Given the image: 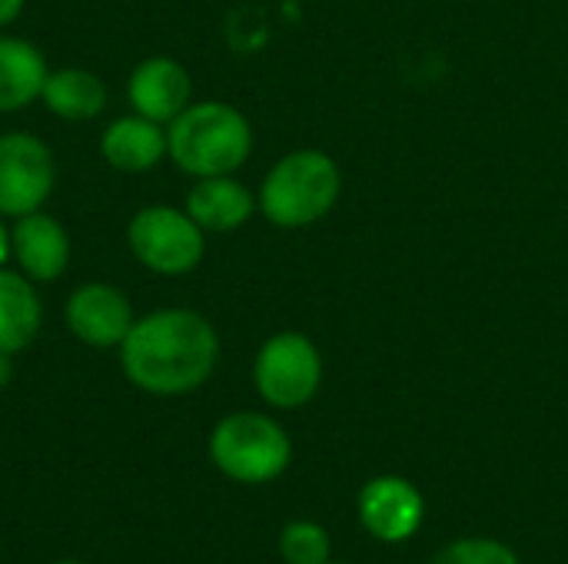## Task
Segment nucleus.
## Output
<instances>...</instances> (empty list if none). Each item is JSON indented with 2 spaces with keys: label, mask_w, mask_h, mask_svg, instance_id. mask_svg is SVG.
<instances>
[{
  "label": "nucleus",
  "mask_w": 568,
  "mask_h": 564,
  "mask_svg": "<svg viewBox=\"0 0 568 564\" xmlns=\"http://www.w3.org/2000/svg\"><path fill=\"white\" fill-rule=\"evenodd\" d=\"M57 166L50 146L23 130L0 136V216H27L43 209L53 193Z\"/></svg>",
  "instance_id": "obj_7"
},
{
  "label": "nucleus",
  "mask_w": 568,
  "mask_h": 564,
  "mask_svg": "<svg viewBox=\"0 0 568 564\" xmlns=\"http://www.w3.org/2000/svg\"><path fill=\"white\" fill-rule=\"evenodd\" d=\"M27 0H0V27H10L20 13H23Z\"/></svg>",
  "instance_id": "obj_19"
},
{
  "label": "nucleus",
  "mask_w": 568,
  "mask_h": 564,
  "mask_svg": "<svg viewBox=\"0 0 568 564\" xmlns=\"http://www.w3.org/2000/svg\"><path fill=\"white\" fill-rule=\"evenodd\" d=\"M13 259V246H10V229L3 226V219H0V266H7Z\"/></svg>",
  "instance_id": "obj_20"
},
{
  "label": "nucleus",
  "mask_w": 568,
  "mask_h": 564,
  "mask_svg": "<svg viewBox=\"0 0 568 564\" xmlns=\"http://www.w3.org/2000/svg\"><path fill=\"white\" fill-rule=\"evenodd\" d=\"M256 196L233 173L230 176H203L186 196V213L206 233H233L250 223L256 213Z\"/></svg>",
  "instance_id": "obj_13"
},
{
  "label": "nucleus",
  "mask_w": 568,
  "mask_h": 564,
  "mask_svg": "<svg viewBox=\"0 0 568 564\" xmlns=\"http://www.w3.org/2000/svg\"><path fill=\"white\" fill-rule=\"evenodd\" d=\"M356 512H359L363 529L373 539L396 545L419 532V525L426 519V502L409 479L379 475L363 485V492L356 499Z\"/></svg>",
  "instance_id": "obj_9"
},
{
  "label": "nucleus",
  "mask_w": 568,
  "mask_h": 564,
  "mask_svg": "<svg viewBox=\"0 0 568 564\" xmlns=\"http://www.w3.org/2000/svg\"><path fill=\"white\" fill-rule=\"evenodd\" d=\"M57 564H83V562H57Z\"/></svg>",
  "instance_id": "obj_22"
},
{
  "label": "nucleus",
  "mask_w": 568,
  "mask_h": 564,
  "mask_svg": "<svg viewBox=\"0 0 568 564\" xmlns=\"http://www.w3.org/2000/svg\"><path fill=\"white\" fill-rule=\"evenodd\" d=\"M429 564H523L516 552L496 539H459L449 542Z\"/></svg>",
  "instance_id": "obj_18"
},
{
  "label": "nucleus",
  "mask_w": 568,
  "mask_h": 564,
  "mask_svg": "<svg viewBox=\"0 0 568 564\" xmlns=\"http://www.w3.org/2000/svg\"><path fill=\"white\" fill-rule=\"evenodd\" d=\"M213 465L243 485H266L290 469L293 445L286 429L263 412H233L210 435Z\"/></svg>",
  "instance_id": "obj_4"
},
{
  "label": "nucleus",
  "mask_w": 568,
  "mask_h": 564,
  "mask_svg": "<svg viewBox=\"0 0 568 564\" xmlns=\"http://www.w3.org/2000/svg\"><path fill=\"white\" fill-rule=\"evenodd\" d=\"M10 246L20 273L33 283H53L70 266V233L43 209L13 219Z\"/></svg>",
  "instance_id": "obj_11"
},
{
  "label": "nucleus",
  "mask_w": 568,
  "mask_h": 564,
  "mask_svg": "<svg viewBox=\"0 0 568 564\" xmlns=\"http://www.w3.org/2000/svg\"><path fill=\"white\" fill-rule=\"evenodd\" d=\"M63 322L83 346L116 349L126 339L130 326L136 322V316L123 289L110 283H83L67 296Z\"/></svg>",
  "instance_id": "obj_8"
},
{
  "label": "nucleus",
  "mask_w": 568,
  "mask_h": 564,
  "mask_svg": "<svg viewBox=\"0 0 568 564\" xmlns=\"http://www.w3.org/2000/svg\"><path fill=\"white\" fill-rule=\"evenodd\" d=\"M343 193L339 166L323 150L286 153L260 186V209L280 229H303L329 216Z\"/></svg>",
  "instance_id": "obj_3"
},
{
  "label": "nucleus",
  "mask_w": 568,
  "mask_h": 564,
  "mask_svg": "<svg viewBox=\"0 0 568 564\" xmlns=\"http://www.w3.org/2000/svg\"><path fill=\"white\" fill-rule=\"evenodd\" d=\"M329 552V532L316 522H290L280 532V555L286 564H326Z\"/></svg>",
  "instance_id": "obj_17"
},
{
  "label": "nucleus",
  "mask_w": 568,
  "mask_h": 564,
  "mask_svg": "<svg viewBox=\"0 0 568 564\" xmlns=\"http://www.w3.org/2000/svg\"><path fill=\"white\" fill-rule=\"evenodd\" d=\"M47 57L23 37H0V113H17L40 100L47 83Z\"/></svg>",
  "instance_id": "obj_14"
},
{
  "label": "nucleus",
  "mask_w": 568,
  "mask_h": 564,
  "mask_svg": "<svg viewBox=\"0 0 568 564\" xmlns=\"http://www.w3.org/2000/svg\"><path fill=\"white\" fill-rule=\"evenodd\" d=\"M43 322V302L20 269L0 266V352H23Z\"/></svg>",
  "instance_id": "obj_15"
},
{
  "label": "nucleus",
  "mask_w": 568,
  "mask_h": 564,
  "mask_svg": "<svg viewBox=\"0 0 568 564\" xmlns=\"http://www.w3.org/2000/svg\"><path fill=\"white\" fill-rule=\"evenodd\" d=\"M326 564H339V562H326Z\"/></svg>",
  "instance_id": "obj_23"
},
{
  "label": "nucleus",
  "mask_w": 568,
  "mask_h": 564,
  "mask_svg": "<svg viewBox=\"0 0 568 564\" xmlns=\"http://www.w3.org/2000/svg\"><path fill=\"white\" fill-rule=\"evenodd\" d=\"M40 100L47 103V110L60 120L70 123H87L97 120L106 106V86L93 70L83 66H60L47 73L43 93Z\"/></svg>",
  "instance_id": "obj_16"
},
{
  "label": "nucleus",
  "mask_w": 568,
  "mask_h": 564,
  "mask_svg": "<svg viewBox=\"0 0 568 564\" xmlns=\"http://www.w3.org/2000/svg\"><path fill=\"white\" fill-rule=\"evenodd\" d=\"M253 382L266 406L300 409L323 386V356L303 332L270 336L253 362Z\"/></svg>",
  "instance_id": "obj_6"
},
{
  "label": "nucleus",
  "mask_w": 568,
  "mask_h": 564,
  "mask_svg": "<svg viewBox=\"0 0 568 564\" xmlns=\"http://www.w3.org/2000/svg\"><path fill=\"white\" fill-rule=\"evenodd\" d=\"M253 153L250 120L223 100L190 103L166 123V156L190 176H230Z\"/></svg>",
  "instance_id": "obj_2"
},
{
  "label": "nucleus",
  "mask_w": 568,
  "mask_h": 564,
  "mask_svg": "<svg viewBox=\"0 0 568 564\" xmlns=\"http://www.w3.org/2000/svg\"><path fill=\"white\" fill-rule=\"evenodd\" d=\"M10 379H13V356L10 352H0V389L10 386Z\"/></svg>",
  "instance_id": "obj_21"
},
{
  "label": "nucleus",
  "mask_w": 568,
  "mask_h": 564,
  "mask_svg": "<svg viewBox=\"0 0 568 564\" xmlns=\"http://www.w3.org/2000/svg\"><path fill=\"white\" fill-rule=\"evenodd\" d=\"M116 352L123 376L136 389L150 396H186L213 376L220 336L193 309H156L130 326Z\"/></svg>",
  "instance_id": "obj_1"
},
{
  "label": "nucleus",
  "mask_w": 568,
  "mask_h": 564,
  "mask_svg": "<svg viewBox=\"0 0 568 564\" xmlns=\"http://www.w3.org/2000/svg\"><path fill=\"white\" fill-rule=\"evenodd\" d=\"M126 96H130L133 113L166 126L173 116H180L190 106L193 83L180 60L146 57L133 66V73L126 80Z\"/></svg>",
  "instance_id": "obj_10"
},
{
  "label": "nucleus",
  "mask_w": 568,
  "mask_h": 564,
  "mask_svg": "<svg viewBox=\"0 0 568 564\" xmlns=\"http://www.w3.org/2000/svg\"><path fill=\"white\" fill-rule=\"evenodd\" d=\"M100 153L120 173H146L166 156V126L140 113L120 116L103 130Z\"/></svg>",
  "instance_id": "obj_12"
},
{
  "label": "nucleus",
  "mask_w": 568,
  "mask_h": 564,
  "mask_svg": "<svg viewBox=\"0 0 568 564\" xmlns=\"http://www.w3.org/2000/svg\"><path fill=\"white\" fill-rule=\"evenodd\" d=\"M130 253L156 276H186L206 256V229L176 206H143L126 226Z\"/></svg>",
  "instance_id": "obj_5"
}]
</instances>
